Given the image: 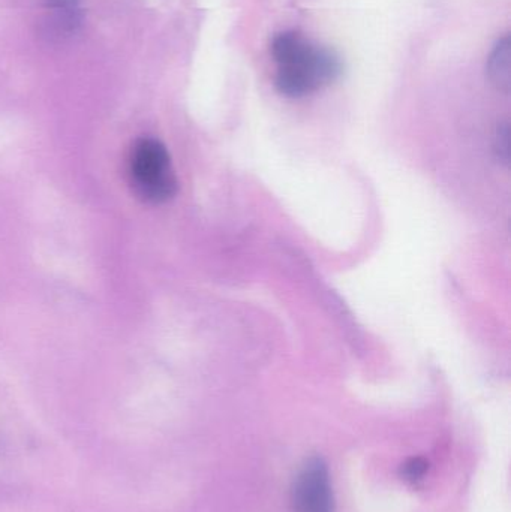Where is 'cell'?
Returning <instances> with one entry per match:
<instances>
[{"label": "cell", "mask_w": 511, "mask_h": 512, "mask_svg": "<svg viewBox=\"0 0 511 512\" xmlns=\"http://www.w3.org/2000/svg\"><path fill=\"white\" fill-rule=\"evenodd\" d=\"M272 56L278 66L276 89L287 98L312 95L335 83L342 74V62L335 51L294 30L275 36Z\"/></svg>", "instance_id": "obj_1"}, {"label": "cell", "mask_w": 511, "mask_h": 512, "mask_svg": "<svg viewBox=\"0 0 511 512\" xmlns=\"http://www.w3.org/2000/svg\"><path fill=\"white\" fill-rule=\"evenodd\" d=\"M489 81L495 89L509 93L511 87V42L506 35L495 44L486 65Z\"/></svg>", "instance_id": "obj_5"}, {"label": "cell", "mask_w": 511, "mask_h": 512, "mask_svg": "<svg viewBox=\"0 0 511 512\" xmlns=\"http://www.w3.org/2000/svg\"><path fill=\"white\" fill-rule=\"evenodd\" d=\"M294 512H335V495L329 466L323 457L314 456L303 463L291 487Z\"/></svg>", "instance_id": "obj_3"}, {"label": "cell", "mask_w": 511, "mask_h": 512, "mask_svg": "<svg viewBox=\"0 0 511 512\" xmlns=\"http://www.w3.org/2000/svg\"><path fill=\"white\" fill-rule=\"evenodd\" d=\"M50 36L63 39L75 35L83 23L81 0H47Z\"/></svg>", "instance_id": "obj_4"}, {"label": "cell", "mask_w": 511, "mask_h": 512, "mask_svg": "<svg viewBox=\"0 0 511 512\" xmlns=\"http://www.w3.org/2000/svg\"><path fill=\"white\" fill-rule=\"evenodd\" d=\"M510 131L509 125L501 126L498 129L497 134V146H495V150H497L498 158L503 159L504 162H509V153H510Z\"/></svg>", "instance_id": "obj_7"}, {"label": "cell", "mask_w": 511, "mask_h": 512, "mask_svg": "<svg viewBox=\"0 0 511 512\" xmlns=\"http://www.w3.org/2000/svg\"><path fill=\"white\" fill-rule=\"evenodd\" d=\"M129 179L135 194L150 204L167 203L179 188L170 153L156 138H141L132 147Z\"/></svg>", "instance_id": "obj_2"}, {"label": "cell", "mask_w": 511, "mask_h": 512, "mask_svg": "<svg viewBox=\"0 0 511 512\" xmlns=\"http://www.w3.org/2000/svg\"><path fill=\"white\" fill-rule=\"evenodd\" d=\"M428 469L429 463L425 459L413 457L401 466V477L408 483H417V481L423 480Z\"/></svg>", "instance_id": "obj_6"}]
</instances>
